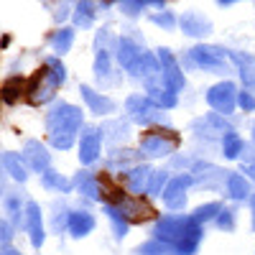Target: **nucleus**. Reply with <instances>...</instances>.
<instances>
[{"mask_svg":"<svg viewBox=\"0 0 255 255\" xmlns=\"http://www.w3.org/2000/svg\"><path fill=\"white\" fill-rule=\"evenodd\" d=\"M202 238V225H197L194 217H163L153 227V240L174 248L176 255H194L199 250Z\"/></svg>","mask_w":255,"mask_h":255,"instance_id":"obj_1","label":"nucleus"},{"mask_svg":"<svg viewBox=\"0 0 255 255\" xmlns=\"http://www.w3.org/2000/svg\"><path fill=\"white\" fill-rule=\"evenodd\" d=\"M82 128V110L74 108L69 102H59L51 108V113L46 115V133H49V140L51 145L67 151L74 143V135Z\"/></svg>","mask_w":255,"mask_h":255,"instance_id":"obj_2","label":"nucleus"},{"mask_svg":"<svg viewBox=\"0 0 255 255\" xmlns=\"http://www.w3.org/2000/svg\"><path fill=\"white\" fill-rule=\"evenodd\" d=\"M64 82H67V69H64V64L56 56H49V59H44V67L28 79L26 97H28L31 105H44V102L54 100L56 90Z\"/></svg>","mask_w":255,"mask_h":255,"instance_id":"obj_3","label":"nucleus"},{"mask_svg":"<svg viewBox=\"0 0 255 255\" xmlns=\"http://www.w3.org/2000/svg\"><path fill=\"white\" fill-rule=\"evenodd\" d=\"M179 145V135L174 130H161L153 128L140 138V153L148 158H158V156H168Z\"/></svg>","mask_w":255,"mask_h":255,"instance_id":"obj_4","label":"nucleus"},{"mask_svg":"<svg viewBox=\"0 0 255 255\" xmlns=\"http://www.w3.org/2000/svg\"><path fill=\"white\" fill-rule=\"evenodd\" d=\"M189 64H194V67L212 72V74H225L227 72L225 51L217 49V46H194L189 51Z\"/></svg>","mask_w":255,"mask_h":255,"instance_id":"obj_5","label":"nucleus"},{"mask_svg":"<svg viewBox=\"0 0 255 255\" xmlns=\"http://www.w3.org/2000/svg\"><path fill=\"white\" fill-rule=\"evenodd\" d=\"M158 64H161V84L168 90V92H179V90H184V72H181V67H179V61H176V56L168 51V49H158Z\"/></svg>","mask_w":255,"mask_h":255,"instance_id":"obj_6","label":"nucleus"},{"mask_svg":"<svg viewBox=\"0 0 255 255\" xmlns=\"http://www.w3.org/2000/svg\"><path fill=\"white\" fill-rule=\"evenodd\" d=\"M238 90H235V84L232 82H220L215 84L209 92H207V105L215 113L220 115H230L232 110H235V105H238Z\"/></svg>","mask_w":255,"mask_h":255,"instance_id":"obj_7","label":"nucleus"},{"mask_svg":"<svg viewBox=\"0 0 255 255\" xmlns=\"http://www.w3.org/2000/svg\"><path fill=\"white\" fill-rule=\"evenodd\" d=\"M125 110L130 113V118L140 125H153V123H161L163 120V110L156 108V105L143 97V95H133V97H128L125 102Z\"/></svg>","mask_w":255,"mask_h":255,"instance_id":"obj_8","label":"nucleus"},{"mask_svg":"<svg viewBox=\"0 0 255 255\" xmlns=\"http://www.w3.org/2000/svg\"><path fill=\"white\" fill-rule=\"evenodd\" d=\"M191 181H194V176H191V174H181V176L171 179V181H168V186H166V191L161 194L163 197V204L168 209H181L186 204V189H189Z\"/></svg>","mask_w":255,"mask_h":255,"instance_id":"obj_9","label":"nucleus"},{"mask_svg":"<svg viewBox=\"0 0 255 255\" xmlns=\"http://www.w3.org/2000/svg\"><path fill=\"white\" fill-rule=\"evenodd\" d=\"M118 61H120V67H125L128 72H135L138 69V64L145 59V49L140 44H135L133 38H120L118 41Z\"/></svg>","mask_w":255,"mask_h":255,"instance_id":"obj_10","label":"nucleus"},{"mask_svg":"<svg viewBox=\"0 0 255 255\" xmlns=\"http://www.w3.org/2000/svg\"><path fill=\"white\" fill-rule=\"evenodd\" d=\"M115 207V204H113ZM118 209H120V215L128 220V222H145V220H151L156 212H153V207L148 204V202H143L140 197H125L120 204H118Z\"/></svg>","mask_w":255,"mask_h":255,"instance_id":"obj_11","label":"nucleus"},{"mask_svg":"<svg viewBox=\"0 0 255 255\" xmlns=\"http://www.w3.org/2000/svg\"><path fill=\"white\" fill-rule=\"evenodd\" d=\"M20 158L26 161V166L31 168V171L36 174H46L49 171V163H51V156L44 145H41L38 140H28L23 145V153H20Z\"/></svg>","mask_w":255,"mask_h":255,"instance_id":"obj_12","label":"nucleus"},{"mask_svg":"<svg viewBox=\"0 0 255 255\" xmlns=\"http://www.w3.org/2000/svg\"><path fill=\"white\" fill-rule=\"evenodd\" d=\"M100 145H102V130H97V128H87V130L82 133V140H79V161L84 166L95 163L97 156H100Z\"/></svg>","mask_w":255,"mask_h":255,"instance_id":"obj_13","label":"nucleus"},{"mask_svg":"<svg viewBox=\"0 0 255 255\" xmlns=\"http://www.w3.org/2000/svg\"><path fill=\"white\" fill-rule=\"evenodd\" d=\"M26 230H28V235H31L33 248L44 245V240H46V235H44V220H41V207L36 202H28L26 204Z\"/></svg>","mask_w":255,"mask_h":255,"instance_id":"obj_14","label":"nucleus"},{"mask_svg":"<svg viewBox=\"0 0 255 255\" xmlns=\"http://www.w3.org/2000/svg\"><path fill=\"white\" fill-rule=\"evenodd\" d=\"M179 26H181V31L186 33V36H207L209 31H212V23L202 15V13H197V10H186L181 18H179Z\"/></svg>","mask_w":255,"mask_h":255,"instance_id":"obj_15","label":"nucleus"},{"mask_svg":"<svg viewBox=\"0 0 255 255\" xmlns=\"http://www.w3.org/2000/svg\"><path fill=\"white\" fill-rule=\"evenodd\" d=\"M79 92H82V100L87 102V108L95 113V115H108V113H115V100H110V97H105V95H97L95 90H90L87 84H82L79 87Z\"/></svg>","mask_w":255,"mask_h":255,"instance_id":"obj_16","label":"nucleus"},{"mask_svg":"<svg viewBox=\"0 0 255 255\" xmlns=\"http://www.w3.org/2000/svg\"><path fill=\"white\" fill-rule=\"evenodd\" d=\"M151 179H153V171L148 166H135V168H130V171H125V184L133 191V197L151 189Z\"/></svg>","mask_w":255,"mask_h":255,"instance_id":"obj_17","label":"nucleus"},{"mask_svg":"<svg viewBox=\"0 0 255 255\" xmlns=\"http://www.w3.org/2000/svg\"><path fill=\"white\" fill-rule=\"evenodd\" d=\"M74 186H77L87 199L102 202V184H100V176H95V174H90V171H82V174L74 176Z\"/></svg>","mask_w":255,"mask_h":255,"instance_id":"obj_18","label":"nucleus"},{"mask_svg":"<svg viewBox=\"0 0 255 255\" xmlns=\"http://www.w3.org/2000/svg\"><path fill=\"white\" fill-rule=\"evenodd\" d=\"M67 230L72 232V238H84L95 230V217L90 215V212H72Z\"/></svg>","mask_w":255,"mask_h":255,"instance_id":"obj_19","label":"nucleus"},{"mask_svg":"<svg viewBox=\"0 0 255 255\" xmlns=\"http://www.w3.org/2000/svg\"><path fill=\"white\" fill-rule=\"evenodd\" d=\"M3 168L5 174H10L15 181H26L28 179V171H26V161L20 158V153H3Z\"/></svg>","mask_w":255,"mask_h":255,"instance_id":"obj_20","label":"nucleus"},{"mask_svg":"<svg viewBox=\"0 0 255 255\" xmlns=\"http://www.w3.org/2000/svg\"><path fill=\"white\" fill-rule=\"evenodd\" d=\"M227 56L238 64V72H240L243 82H245V84H253V82H255V56H250V54H238V51H230Z\"/></svg>","mask_w":255,"mask_h":255,"instance_id":"obj_21","label":"nucleus"},{"mask_svg":"<svg viewBox=\"0 0 255 255\" xmlns=\"http://www.w3.org/2000/svg\"><path fill=\"white\" fill-rule=\"evenodd\" d=\"M227 191H230V197L232 199H248L250 197V184H248V179L245 176H240V174H230L227 176Z\"/></svg>","mask_w":255,"mask_h":255,"instance_id":"obj_22","label":"nucleus"},{"mask_svg":"<svg viewBox=\"0 0 255 255\" xmlns=\"http://www.w3.org/2000/svg\"><path fill=\"white\" fill-rule=\"evenodd\" d=\"M222 151H225V158H240V153H245L248 148H245V140L235 130H230L222 138Z\"/></svg>","mask_w":255,"mask_h":255,"instance_id":"obj_23","label":"nucleus"},{"mask_svg":"<svg viewBox=\"0 0 255 255\" xmlns=\"http://www.w3.org/2000/svg\"><path fill=\"white\" fill-rule=\"evenodd\" d=\"M26 90H28V84L20 79V77H8L5 84H3V100L8 105H13V102H18V97L23 95Z\"/></svg>","mask_w":255,"mask_h":255,"instance_id":"obj_24","label":"nucleus"},{"mask_svg":"<svg viewBox=\"0 0 255 255\" xmlns=\"http://www.w3.org/2000/svg\"><path fill=\"white\" fill-rule=\"evenodd\" d=\"M72 184H74V181H67L61 174L51 171V168H49L46 174H41V186L49 189V191H69V189H72Z\"/></svg>","mask_w":255,"mask_h":255,"instance_id":"obj_25","label":"nucleus"},{"mask_svg":"<svg viewBox=\"0 0 255 255\" xmlns=\"http://www.w3.org/2000/svg\"><path fill=\"white\" fill-rule=\"evenodd\" d=\"M72 44H74V31L72 28H59V31L51 33V46H54L56 54H67L72 49Z\"/></svg>","mask_w":255,"mask_h":255,"instance_id":"obj_26","label":"nucleus"},{"mask_svg":"<svg viewBox=\"0 0 255 255\" xmlns=\"http://www.w3.org/2000/svg\"><path fill=\"white\" fill-rule=\"evenodd\" d=\"M145 97L151 100L156 108H161V110H168V108H174V105H176V95H174V92H168V90H161V87L148 90Z\"/></svg>","mask_w":255,"mask_h":255,"instance_id":"obj_27","label":"nucleus"},{"mask_svg":"<svg viewBox=\"0 0 255 255\" xmlns=\"http://www.w3.org/2000/svg\"><path fill=\"white\" fill-rule=\"evenodd\" d=\"M222 215V204L220 202H209V204H202V207H197L194 209V217L197 220V225H204V222H209V220H215V217H220Z\"/></svg>","mask_w":255,"mask_h":255,"instance_id":"obj_28","label":"nucleus"},{"mask_svg":"<svg viewBox=\"0 0 255 255\" xmlns=\"http://www.w3.org/2000/svg\"><path fill=\"white\" fill-rule=\"evenodd\" d=\"M105 212H108V217H110V222H113L115 238H118V240H123V238H125V232H128V220L120 215V209H118V207H113V204H105Z\"/></svg>","mask_w":255,"mask_h":255,"instance_id":"obj_29","label":"nucleus"},{"mask_svg":"<svg viewBox=\"0 0 255 255\" xmlns=\"http://www.w3.org/2000/svg\"><path fill=\"white\" fill-rule=\"evenodd\" d=\"M5 212L10 215V220H13L18 227H20V225L26 227V217H20V215H26V212H23V207H20V197H18V194H8V197H5Z\"/></svg>","mask_w":255,"mask_h":255,"instance_id":"obj_30","label":"nucleus"},{"mask_svg":"<svg viewBox=\"0 0 255 255\" xmlns=\"http://www.w3.org/2000/svg\"><path fill=\"white\" fill-rule=\"evenodd\" d=\"M95 20V5L92 3H79L74 8V23L82 26V28H90Z\"/></svg>","mask_w":255,"mask_h":255,"instance_id":"obj_31","label":"nucleus"},{"mask_svg":"<svg viewBox=\"0 0 255 255\" xmlns=\"http://www.w3.org/2000/svg\"><path fill=\"white\" fill-rule=\"evenodd\" d=\"M138 255H176V253H174V248H168L161 240H151V243H143L138 248Z\"/></svg>","mask_w":255,"mask_h":255,"instance_id":"obj_32","label":"nucleus"},{"mask_svg":"<svg viewBox=\"0 0 255 255\" xmlns=\"http://www.w3.org/2000/svg\"><path fill=\"white\" fill-rule=\"evenodd\" d=\"M95 74H97V79L102 82L105 77L110 74V49H97V59H95Z\"/></svg>","mask_w":255,"mask_h":255,"instance_id":"obj_33","label":"nucleus"},{"mask_svg":"<svg viewBox=\"0 0 255 255\" xmlns=\"http://www.w3.org/2000/svg\"><path fill=\"white\" fill-rule=\"evenodd\" d=\"M168 171H153V179H151V189H148V194L151 197H161L166 186H168Z\"/></svg>","mask_w":255,"mask_h":255,"instance_id":"obj_34","label":"nucleus"},{"mask_svg":"<svg viewBox=\"0 0 255 255\" xmlns=\"http://www.w3.org/2000/svg\"><path fill=\"white\" fill-rule=\"evenodd\" d=\"M151 20H153L156 26H163L166 31H171V28L176 26V18L171 15V10H163V13H153V15H151Z\"/></svg>","mask_w":255,"mask_h":255,"instance_id":"obj_35","label":"nucleus"},{"mask_svg":"<svg viewBox=\"0 0 255 255\" xmlns=\"http://www.w3.org/2000/svg\"><path fill=\"white\" fill-rule=\"evenodd\" d=\"M238 105H240L245 113H255V97H253V92L243 90V92L238 95Z\"/></svg>","mask_w":255,"mask_h":255,"instance_id":"obj_36","label":"nucleus"},{"mask_svg":"<svg viewBox=\"0 0 255 255\" xmlns=\"http://www.w3.org/2000/svg\"><path fill=\"white\" fill-rule=\"evenodd\" d=\"M217 225H220V230H232V227H235V212H232V209H222V215L217 217Z\"/></svg>","mask_w":255,"mask_h":255,"instance_id":"obj_37","label":"nucleus"},{"mask_svg":"<svg viewBox=\"0 0 255 255\" xmlns=\"http://www.w3.org/2000/svg\"><path fill=\"white\" fill-rule=\"evenodd\" d=\"M143 8H145V3H120V10L125 15H138Z\"/></svg>","mask_w":255,"mask_h":255,"instance_id":"obj_38","label":"nucleus"},{"mask_svg":"<svg viewBox=\"0 0 255 255\" xmlns=\"http://www.w3.org/2000/svg\"><path fill=\"white\" fill-rule=\"evenodd\" d=\"M10 225H8V220H3V248H10Z\"/></svg>","mask_w":255,"mask_h":255,"instance_id":"obj_39","label":"nucleus"},{"mask_svg":"<svg viewBox=\"0 0 255 255\" xmlns=\"http://www.w3.org/2000/svg\"><path fill=\"white\" fill-rule=\"evenodd\" d=\"M245 161H248V163H245V171H248V174H250V176L255 179V158H250V156H245Z\"/></svg>","mask_w":255,"mask_h":255,"instance_id":"obj_40","label":"nucleus"},{"mask_svg":"<svg viewBox=\"0 0 255 255\" xmlns=\"http://www.w3.org/2000/svg\"><path fill=\"white\" fill-rule=\"evenodd\" d=\"M0 255H20V253L13 250V248H3V253H0Z\"/></svg>","mask_w":255,"mask_h":255,"instance_id":"obj_41","label":"nucleus"},{"mask_svg":"<svg viewBox=\"0 0 255 255\" xmlns=\"http://www.w3.org/2000/svg\"><path fill=\"white\" fill-rule=\"evenodd\" d=\"M250 209H253V230H255V197H253V202H250Z\"/></svg>","mask_w":255,"mask_h":255,"instance_id":"obj_42","label":"nucleus"},{"mask_svg":"<svg viewBox=\"0 0 255 255\" xmlns=\"http://www.w3.org/2000/svg\"><path fill=\"white\" fill-rule=\"evenodd\" d=\"M253 140H255V125H253Z\"/></svg>","mask_w":255,"mask_h":255,"instance_id":"obj_43","label":"nucleus"}]
</instances>
